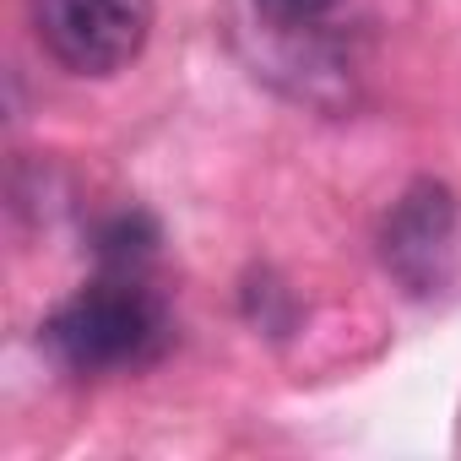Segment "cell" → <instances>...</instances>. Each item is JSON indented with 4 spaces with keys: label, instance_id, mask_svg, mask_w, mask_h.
Masks as SVG:
<instances>
[{
    "label": "cell",
    "instance_id": "1",
    "mask_svg": "<svg viewBox=\"0 0 461 461\" xmlns=\"http://www.w3.org/2000/svg\"><path fill=\"white\" fill-rule=\"evenodd\" d=\"M163 342H168V310L131 272H109L104 283L82 288L44 326V348L77 375L152 364L163 353Z\"/></svg>",
    "mask_w": 461,
    "mask_h": 461
},
{
    "label": "cell",
    "instance_id": "2",
    "mask_svg": "<svg viewBox=\"0 0 461 461\" xmlns=\"http://www.w3.org/2000/svg\"><path fill=\"white\" fill-rule=\"evenodd\" d=\"M39 44L77 77H114L147 50L152 0H33Z\"/></svg>",
    "mask_w": 461,
    "mask_h": 461
},
{
    "label": "cell",
    "instance_id": "3",
    "mask_svg": "<svg viewBox=\"0 0 461 461\" xmlns=\"http://www.w3.org/2000/svg\"><path fill=\"white\" fill-rule=\"evenodd\" d=\"M450 256H456V195L445 185H434V179L407 185V195L380 222V261H385V272L407 294L429 299V294L445 288Z\"/></svg>",
    "mask_w": 461,
    "mask_h": 461
},
{
    "label": "cell",
    "instance_id": "4",
    "mask_svg": "<svg viewBox=\"0 0 461 461\" xmlns=\"http://www.w3.org/2000/svg\"><path fill=\"white\" fill-rule=\"evenodd\" d=\"M152 245H158V228H152L141 212L114 217L104 234H98V256H104L114 272H131L136 261H147V256H152Z\"/></svg>",
    "mask_w": 461,
    "mask_h": 461
},
{
    "label": "cell",
    "instance_id": "5",
    "mask_svg": "<svg viewBox=\"0 0 461 461\" xmlns=\"http://www.w3.org/2000/svg\"><path fill=\"white\" fill-rule=\"evenodd\" d=\"M348 0H256V12L272 28H321L326 17H337Z\"/></svg>",
    "mask_w": 461,
    "mask_h": 461
}]
</instances>
